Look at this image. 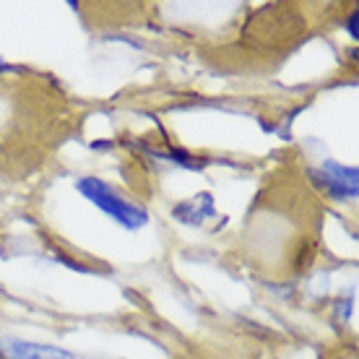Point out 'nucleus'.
<instances>
[{
    "label": "nucleus",
    "instance_id": "nucleus-1",
    "mask_svg": "<svg viewBox=\"0 0 359 359\" xmlns=\"http://www.w3.org/2000/svg\"><path fill=\"white\" fill-rule=\"evenodd\" d=\"M76 188H79V193H81L89 203H94L99 211H104L109 219H115L117 224L126 226V229H141V226L149 222L146 208L135 206V203L126 201L123 196H117L104 180L81 177L79 182H76Z\"/></svg>",
    "mask_w": 359,
    "mask_h": 359
},
{
    "label": "nucleus",
    "instance_id": "nucleus-2",
    "mask_svg": "<svg viewBox=\"0 0 359 359\" xmlns=\"http://www.w3.org/2000/svg\"><path fill=\"white\" fill-rule=\"evenodd\" d=\"M313 180L320 185V188L328 193L336 201H349V198H357L359 193V177L354 167H344L339 162H331L325 159L318 170L310 172Z\"/></svg>",
    "mask_w": 359,
    "mask_h": 359
},
{
    "label": "nucleus",
    "instance_id": "nucleus-3",
    "mask_svg": "<svg viewBox=\"0 0 359 359\" xmlns=\"http://www.w3.org/2000/svg\"><path fill=\"white\" fill-rule=\"evenodd\" d=\"M0 359H76V354L60 346H47V344L0 339Z\"/></svg>",
    "mask_w": 359,
    "mask_h": 359
},
{
    "label": "nucleus",
    "instance_id": "nucleus-4",
    "mask_svg": "<svg viewBox=\"0 0 359 359\" xmlns=\"http://www.w3.org/2000/svg\"><path fill=\"white\" fill-rule=\"evenodd\" d=\"M172 216L190 226H201L206 219L214 216V196L211 193H198V196L180 201L177 206L172 208Z\"/></svg>",
    "mask_w": 359,
    "mask_h": 359
},
{
    "label": "nucleus",
    "instance_id": "nucleus-5",
    "mask_svg": "<svg viewBox=\"0 0 359 359\" xmlns=\"http://www.w3.org/2000/svg\"><path fill=\"white\" fill-rule=\"evenodd\" d=\"M315 255H318V245H315V240H305L294 252V271L310 269L315 261Z\"/></svg>",
    "mask_w": 359,
    "mask_h": 359
},
{
    "label": "nucleus",
    "instance_id": "nucleus-6",
    "mask_svg": "<svg viewBox=\"0 0 359 359\" xmlns=\"http://www.w3.org/2000/svg\"><path fill=\"white\" fill-rule=\"evenodd\" d=\"M351 310H354V302H351V297H341L339 302H336V313H339V318H341L344 323L351 318Z\"/></svg>",
    "mask_w": 359,
    "mask_h": 359
},
{
    "label": "nucleus",
    "instance_id": "nucleus-7",
    "mask_svg": "<svg viewBox=\"0 0 359 359\" xmlns=\"http://www.w3.org/2000/svg\"><path fill=\"white\" fill-rule=\"evenodd\" d=\"M357 24H359V11H354L349 16V21H346V32H349L354 39H357Z\"/></svg>",
    "mask_w": 359,
    "mask_h": 359
},
{
    "label": "nucleus",
    "instance_id": "nucleus-8",
    "mask_svg": "<svg viewBox=\"0 0 359 359\" xmlns=\"http://www.w3.org/2000/svg\"><path fill=\"white\" fill-rule=\"evenodd\" d=\"M109 146H112V141H94L91 149H109Z\"/></svg>",
    "mask_w": 359,
    "mask_h": 359
},
{
    "label": "nucleus",
    "instance_id": "nucleus-9",
    "mask_svg": "<svg viewBox=\"0 0 359 359\" xmlns=\"http://www.w3.org/2000/svg\"><path fill=\"white\" fill-rule=\"evenodd\" d=\"M6 68H8V65H6L3 60H0V71H6Z\"/></svg>",
    "mask_w": 359,
    "mask_h": 359
}]
</instances>
